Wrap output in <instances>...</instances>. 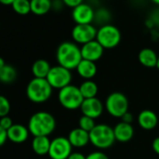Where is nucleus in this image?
Listing matches in <instances>:
<instances>
[{
	"instance_id": "nucleus-12",
	"label": "nucleus",
	"mask_w": 159,
	"mask_h": 159,
	"mask_svg": "<svg viewBox=\"0 0 159 159\" xmlns=\"http://www.w3.org/2000/svg\"><path fill=\"white\" fill-rule=\"evenodd\" d=\"M104 50L105 49L98 43L97 39L90 41L81 47L83 59L92 61L95 63L96 61H98L102 57Z\"/></svg>"
},
{
	"instance_id": "nucleus-41",
	"label": "nucleus",
	"mask_w": 159,
	"mask_h": 159,
	"mask_svg": "<svg viewBox=\"0 0 159 159\" xmlns=\"http://www.w3.org/2000/svg\"><path fill=\"white\" fill-rule=\"evenodd\" d=\"M30 1H31V0H30Z\"/></svg>"
},
{
	"instance_id": "nucleus-11",
	"label": "nucleus",
	"mask_w": 159,
	"mask_h": 159,
	"mask_svg": "<svg viewBox=\"0 0 159 159\" xmlns=\"http://www.w3.org/2000/svg\"><path fill=\"white\" fill-rule=\"evenodd\" d=\"M95 12L90 4L83 3L72 10L71 17L76 25H91L95 20Z\"/></svg>"
},
{
	"instance_id": "nucleus-23",
	"label": "nucleus",
	"mask_w": 159,
	"mask_h": 159,
	"mask_svg": "<svg viewBox=\"0 0 159 159\" xmlns=\"http://www.w3.org/2000/svg\"><path fill=\"white\" fill-rule=\"evenodd\" d=\"M79 89L81 91V94L84 99L97 98L98 92V87L97 84L94 81H92V80H86V81H84L80 85Z\"/></svg>"
},
{
	"instance_id": "nucleus-39",
	"label": "nucleus",
	"mask_w": 159,
	"mask_h": 159,
	"mask_svg": "<svg viewBox=\"0 0 159 159\" xmlns=\"http://www.w3.org/2000/svg\"><path fill=\"white\" fill-rule=\"evenodd\" d=\"M151 2L153 3L156 6H159V0H151Z\"/></svg>"
},
{
	"instance_id": "nucleus-16",
	"label": "nucleus",
	"mask_w": 159,
	"mask_h": 159,
	"mask_svg": "<svg viewBox=\"0 0 159 159\" xmlns=\"http://www.w3.org/2000/svg\"><path fill=\"white\" fill-rule=\"evenodd\" d=\"M138 123L139 126L145 130H152L158 125V117L151 110L141 111L138 116Z\"/></svg>"
},
{
	"instance_id": "nucleus-14",
	"label": "nucleus",
	"mask_w": 159,
	"mask_h": 159,
	"mask_svg": "<svg viewBox=\"0 0 159 159\" xmlns=\"http://www.w3.org/2000/svg\"><path fill=\"white\" fill-rule=\"evenodd\" d=\"M67 139L70 144L72 145V147H76V148L84 147L90 142L89 133L80 127L72 129L69 132Z\"/></svg>"
},
{
	"instance_id": "nucleus-24",
	"label": "nucleus",
	"mask_w": 159,
	"mask_h": 159,
	"mask_svg": "<svg viewBox=\"0 0 159 159\" xmlns=\"http://www.w3.org/2000/svg\"><path fill=\"white\" fill-rule=\"evenodd\" d=\"M17 78V71L15 67L11 65H6L3 68L0 69V82L2 84H11Z\"/></svg>"
},
{
	"instance_id": "nucleus-6",
	"label": "nucleus",
	"mask_w": 159,
	"mask_h": 159,
	"mask_svg": "<svg viewBox=\"0 0 159 159\" xmlns=\"http://www.w3.org/2000/svg\"><path fill=\"white\" fill-rule=\"evenodd\" d=\"M122 35L118 27L108 24L99 26L97 34V40L104 49H113L121 42Z\"/></svg>"
},
{
	"instance_id": "nucleus-1",
	"label": "nucleus",
	"mask_w": 159,
	"mask_h": 159,
	"mask_svg": "<svg viewBox=\"0 0 159 159\" xmlns=\"http://www.w3.org/2000/svg\"><path fill=\"white\" fill-rule=\"evenodd\" d=\"M56 60L58 65L65 68L76 69L83 60L81 48L74 41H64L56 50Z\"/></svg>"
},
{
	"instance_id": "nucleus-34",
	"label": "nucleus",
	"mask_w": 159,
	"mask_h": 159,
	"mask_svg": "<svg viewBox=\"0 0 159 159\" xmlns=\"http://www.w3.org/2000/svg\"><path fill=\"white\" fill-rule=\"evenodd\" d=\"M122 122L124 123H127V124H131L132 121H133V115L132 113H130L129 111H127L126 113H125L123 116H122Z\"/></svg>"
},
{
	"instance_id": "nucleus-4",
	"label": "nucleus",
	"mask_w": 159,
	"mask_h": 159,
	"mask_svg": "<svg viewBox=\"0 0 159 159\" xmlns=\"http://www.w3.org/2000/svg\"><path fill=\"white\" fill-rule=\"evenodd\" d=\"M90 142L98 149H108L113 145L115 139L113 128L105 124L97 125L89 133Z\"/></svg>"
},
{
	"instance_id": "nucleus-10",
	"label": "nucleus",
	"mask_w": 159,
	"mask_h": 159,
	"mask_svg": "<svg viewBox=\"0 0 159 159\" xmlns=\"http://www.w3.org/2000/svg\"><path fill=\"white\" fill-rule=\"evenodd\" d=\"M72 152V145L67 138L57 137L51 141L49 156L52 159H67Z\"/></svg>"
},
{
	"instance_id": "nucleus-40",
	"label": "nucleus",
	"mask_w": 159,
	"mask_h": 159,
	"mask_svg": "<svg viewBox=\"0 0 159 159\" xmlns=\"http://www.w3.org/2000/svg\"><path fill=\"white\" fill-rule=\"evenodd\" d=\"M156 67L158 68V70H159V55H158V60H157V65H156Z\"/></svg>"
},
{
	"instance_id": "nucleus-7",
	"label": "nucleus",
	"mask_w": 159,
	"mask_h": 159,
	"mask_svg": "<svg viewBox=\"0 0 159 159\" xmlns=\"http://www.w3.org/2000/svg\"><path fill=\"white\" fill-rule=\"evenodd\" d=\"M128 99L120 92H113L108 96L105 103L108 113L115 118H122V116L128 111Z\"/></svg>"
},
{
	"instance_id": "nucleus-27",
	"label": "nucleus",
	"mask_w": 159,
	"mask_h": 159,
	"mask_svg": "<svg viewBox=\"0 0 159 159\" xmlns=\"http://www.w3.org/2000/svg\"><path fill=\"white\" fill-rule=\"evenodd\" d=\"M110 19V13L107 10L105 9H99L98 11H96L95 12V20L94 22L99 20V24H100V26L104 25H108V21Z\"/></svg>"
},
{
	"instance_id": "nucleus-26",
	"label": "nucleus",
	"mask_w": 159,
	"mask_h": 159,
	"mask_svg": "<svg viewBox=\"0 0 159 159\" xmlns=\"http://www.w3.org/2000/svg\"><path fill=\"white\" fill-rule=\"evenodd\" d=\"M96 125H97L95 123V119L85 116V115H83L79 120V127L84 129V131L88 133H90Z\"/></svg>"
},
{
	"instance_id": "nucleus-20",
	"label": "nucleus",
	"mask_w": 159,
	"mask_h": 159,
	"mask_svg": "<svg viewBox=\"0 0 159 159\" xmlns=\"http://www.w3.org/2000/svg\"><path fill=\"white\" fill-rule=\"evenodd\" d=\"M51 141L48 137H34L32 140V149L35 153L39 155H45L49 153Z\"/></svg>"
},
{
	"instance_id": "nucleus-3",
	"label": "nucleus",
	"mask_w": 159,
	"mask_h": 159,
	"mask_svg": "<svg viewBox=\"0 0 159 159\" xmlns=\"http://www.w3.org/2000/svg\"><path fill=\"white\" fill-rule=\"evenodd\" d=\"M52 87L46 79L34 78L29 82L26 87V96L34 103L46 102L52 96Z\"/></svg>"
},
{
	"instance_id": "nucleus-36",
	"label": "nucleus",
	"mask_w": 159,
	"mask_h": 159,
	"mask_svg": "<svg viewBox=\"0 0 159 159\" xmlns=\"http://www.w3.org/2000/svg\"><path fill=\"white\" fill-rule=\"evenodd\" d=\"M152 146V150L154 151V152L159 154V137H157L153 139Z\"/></svg>"
},
{
	"instance_id": "nucleus-9",
	"label": "nucleus",
	"mask_w": 159,
	"mask_h": 159,
	"mask_svg": "<svg viewBox=\"0 0 159 159\" xmlns=\"http://www.w3.org/2000/svg\"><path fill=\"white\" fill-rule=\"evenodd\" d=\"M98 28L93 25H75L71 31V37L75 43L82 46L97 39Z\"/></svg>"
},
{
	"instance_id": "nucleus-35",
	"label": "nucleus",
	"mask_w": 159,
	"mask_h": 159,
	"mask_svg": "<svg viewBox=\"0 0 159 159\" xmlns=\"http://www.w3.org/2000/svg\"><path fill=\"white\" fill-rule=\"evenodd\" d=\"M67 159H86V156L83 154L82 152H71V154L68 156Z\"/></svg>"
},
{
	"instance_id": "nucleus-30",
	"label": "nucleus",
	"mask_w": 159,
	"mask_h": 159,
	"mask_svg": "<svg viewBox=\"0 0 159 159\" xmlns=\"http://www.w3.org/2000/svg\"><path fill=\"white\" fill-rule=\"evenodd\" d=\"M62 2L64 3V5L66 7L73 10L74 8L78 7L79 5L84 3V0H62Z\"/></svg>"
},
{
	"instance_id": "nucleus-8",
	"label": "nucleus",
	"mask_w": 159,
	"mask_h": 159,
	"mask_svg": "<svg viewBox=\"0 0 159 159\" xmlns=\"http://www.w3.org/2000/svg\"><path fill=\"white\" fill-rule=\"evenodd\" d=\"M46 80L52 88L61 90L62 88L70 84L72 80L71 70L59 65L52 66Z\"/></svg>"
},
{
	"instance_id": "nucleus-33",
	"label": "nucleus",
	"mask_w": 159,
	"mask_h": 159,
	"mask_svg": "<svg viewBox=\"0 0 159 159\" xmlns=\"http://www.w3.org/2000/svg\"><path fill=\"white\" fill-rule=\"evenodd\" d=\"M64 3L62 2V0H52V10L59 11L63 8Z\"/></svg>"
},
{
	"instance_id": "nucleus-22",
	"label": "nucleus",
	"mask_w": 159,
	"mask_h": 159,
	"mask_svg": "<svg viewBox=\"0 0 159 159\" xmlns=\"http://www.w3.org/2000/svg\"><path fill=\"white\" fill-rule=\"evenodd\" d=\"M52 66H50L49 62L44 59H39L34 62L32 66V73L34 78L39 79H46Z\"/></svg>"
},
{
	"instance_id": "nucleus-28",
	"label": "nucleus",
	"mask_w": 159,
	"mask_h": 159,
	"mask_svg": "<svg viewBox=\"0 0 159 159\" xmlns=\"http://www.w3.org/2000/svg\"><path fill=\"white\" fill-rule=\"evenodd\" d=\"M10 111H11V103L9 99L4 96H0V118L8 116Z\"/></svg>"
},
{
	"instance_id": "nucleus-18",
	"label": "nucleus",
	"mask_w": 159,
	"mask_h": 159,
	"mask_svg": "<svg viewBox=\"0 0 159 159\" xmlns=\"http://www.w3.org/2000/svg\"><path fill=\"white\" fill-rule=\"evenodd\" d=\"M76 70L80 75V77H82L86 81V80H92L96 76L98 68L95 62L83 59L78 65Z\"/></svg>"
},
{
	"instance_id": "nucleus-13",
	"label": "nucleus",
	"mask_w": 159,
	"mask_h": 159,
	"mask_svg": "<svg viewBox=\"0 0 159 159\" xmlns=\"http://www.w3.org/2000/svg\"><path fill=\"white\" fill-rule=\"evenodd\" d=\"M81 111L83 115L97 119L103 113L104 106L98 98H93L84 100L81 106Z\"/></svg>"
},
{
	"instance_id": "nucleus-19",
	"label": "nucleus",
	"mask_w": 159,
	"mask_h": 159,
	"mask_svg": "<svg viewBox=\"0 0 159 159\" xmlns=\"http://www.w3.org/2000/svg\"><path fill=\"white\" fill-rule=\"evenodd\" d=\"M139 63L146 67H154L157 65L158 55L156 52L150 48H144L139 52Z\"/></svg>"
},
{
	"instance_id": "nucleus-25",
	"label": "nucleus",
	"mask_w": 159,
	"mask_h": 159,
	"mask_svg": "<svg viewBox=\"0 0 159 159\" xmlns=\"http://www.w3.org/2000/svg\"><path fill=\"white\" fill-rule=\"evenodd\" d=\"M11 6L13 11L19 15H27L31 12L30 0H14Z\"/></svg>"
},
{
	"instance_id": "nucleus-38",
	"label": "nucleus",
	"mask_w": 159,
	"mask_h": 159,
	"mask_svg": "<svg viewBox=\"0 0 159 159\" xmlns=\"http://www.w3.org/2000/svg\"><path fill=\"white\" fill-rule=\"evenodd\" d=\"M6 65H7V64L5 63V60H4L2 57H0V69L3 68Z\"/></svg>"
},
{
	"instance_id": "nucleus-21",
	"label": "nucleus",
	"mask_w": 159,
	"mask_h": 159,
	"mask_svg": "<svg viewBox=\"0 0 159 159\" xmlns=\"http://www.w3.org/2000/svg\"><path fill=\"white\" fill-rule=\"evenodd\" d=\"M31 12L38 16L47 14L52 10V0H31Z\"/></svg>"
},
{
	"instance_id": "nucleus-29",
	"label": "nucleus",
	"mask_w": 159,
	"mask_h": 159,
	"mask_svg": "<svg viewBox=\"0 0 159 159\" xmlns=\"http://www.w3.org/2000/svg\"><path fill=\"white\" fill-rule=\"evenodd\" d=\"M14 124L12 123V120L11 117L9 116H5L0 118V126H1L3 129H5L6 131H8Z\"/></svg>"
},
{
	"instance_id": "nucleus-32",
	"label": "nucleus",
	"mask_w": 159,
	"mask_h": 159,
	"mask_svg": "<svg viewBox=\"0 0 159 159\" xmlns=\"http://www.w3.org/2000/svg\"><path fill=\"white\" fill-rule=\"evenodd\" d=\"M8 140V134L7 131L5 129H3L1 126H0V147L3 146L6 141Z\"/></svg>"
},
{
	"instance_id": "nucleus-37",
	"label": "nucleus",
	"mask_w": 159,
	"mask_h": 159,
	"mask_svg": "<svg viewBox=\"0 0 159 159\" xmlns=\"http://www.w3.org/2000/svg\"><path fill=\"white\" fill-rule=\"evenodd\" d=\"M14 2V0H0V3L3 5H12V3Z\"/></svg>"
},
{
	"instance_id": "nucleus-2",
	"label": "nucleus",
	"mask_w": 159,
	"mask_h": 159,
	"mask_svg": "<svg viewBox=\"0 0 159 159\" xmlns=\"http://www.w3.org/2000/svg\"><path fill=\"white\" fill-rule=\"evenodd\" d=\"M56 126L54 117L47 111H39L34 113L28 122V130L34 137H48Z\"/></svg>"
},
{
	"instance_id": "nucleus-31",
	"label": "nucleus",
	"mask_w": 159,
	"mask_h": 159,
	"mask_svg": "<svg viewBox=\"0 0 159 159\" xmlns=\"http://www.w3.org/2000/svg\"><path fill=\"white\" fill-rule=\"evenodd\" d=\"M86 159H109V157L103 152L97 151V152H93L89 153L86 156Z\"/></svg>"
},
{
	"instance_id": "nucleus-5",
	"label": "nucleus",
	"mask_w": 159,
	"mask_h": 159,
	"mask_svg": "<svg viewBox=\"0 0 159 159\" xmlns=\"http://www.w3.org/2000/svg\"><path fill=\"white\" fill-rule=\"evenodd\" d=\"M58 100L61 106H63L65 109L73 111L77 109H81V106L84 98L82 96L79 87L69 84L59 90Z\"/></svg>"
},
{
	"instance_id": "nucleus-15",
	"label": "nucleus",
	"mask_w": 159,
	"mask_h": 159,
	"mask_svg": "<svg viewBox=\"0 0 159 159\" xmlns=\"http://www.w3.org/2000/svg\"><path fill=\"white\" fill-rule=\"evenodd\" d=\"M7 134H8V139H10L13 143L20 144L27 140L30 132L28 130V127L23 125L16 124V125H13L7 131Z\"/></svg>"
},
{
	"instance_id": "nucleus-17",
	"label": "nucleus",
	"mask_w": 159,
	"mask_h": 159,
	"mask_svg": "<svg viewBox=\"0 0 159 159\" xmlns=\"http://www.w3.org/2000/svg\"><path fill=\"white\" fill-rule=\"evenodd\" d=\"M115 139L120 142H127L134 136V128L131 124L120 122L113 127Z\"/></svg>"
}]
</instances>
